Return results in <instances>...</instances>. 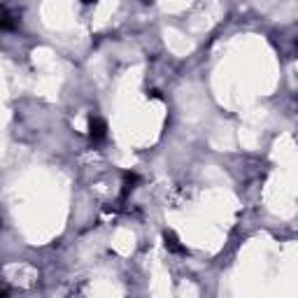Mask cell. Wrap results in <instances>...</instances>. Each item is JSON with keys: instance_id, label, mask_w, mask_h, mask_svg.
I'll list each match as a JSON object with an SVG mask.
<instances>
[{"instance_id": "1", "label": "cell", "mask_w": 298, "mask_h": 298, "mask_svg": "<svg viewBox=\"0 0 298 298\" xmlns=\"http://www.w3.org/2000/svg\"><path fill=\"white\" fill-rule=\"evenodd\" d=\"M89 135H91V140H93V142H103V140L107 138L105 121H103V119H98V117L89 119Z\"/></svg>"}, {"instance_id": "2", "label": "cell", "mask_w": 298, "mask_h": 298, "mask_svg": "<svg viewBox=\"0 0 298 298\" xmlns=\"http://www.w3.org/2000/svg\"><path fill=\"white\" fill-rule=\"evenodd\" d=\"M163 240H166V247L170 249V252H177V254H184L186 249L180 245V240H177V235L175 233H170V231H166L163 233Z\"/></svg>"}, {"instance_id": "3", "label": "cell", "mask_w": 298, "mask_h": 298, "mask_svg": "<svg viewBox=\"0 0 298 298\" xmlns=\"http://www.w3.org/2000/svg\"><path fill=\"white\" fill-rule=\"evenodd\" d=\"M17 28V19L10 14H2L0 17V31H14Z\"/></svg>"}, {"instance_id": "4", "label": "cell", "mask_w": 298, "mask_h": 298, "mask_svg": "<svg viewBox=\"0 0 298 298\" xmlns=\"http://www.w3.org/2000/svg\"><path fill=\"white\" fill-rule=\"evenodd\" d=\"M138 182V175H133V172H128L126 180H124V191H121V198H126L128 191H133V184Z\"/></svg>"}, {"instance_id": "5", "label": "cell", "mask_w": 298, "mask_h": 298, "mask_svg": "<svg viewBox=\"0 0 298 298\" xmlns=\"http://www.w3.org/2000/svg\"><path fill=\"white\" fill-rule=\"evenodd\" d=\"M82 2H84V5H91V2H96V0H82Z\"/></svg>"}]
</instances>
